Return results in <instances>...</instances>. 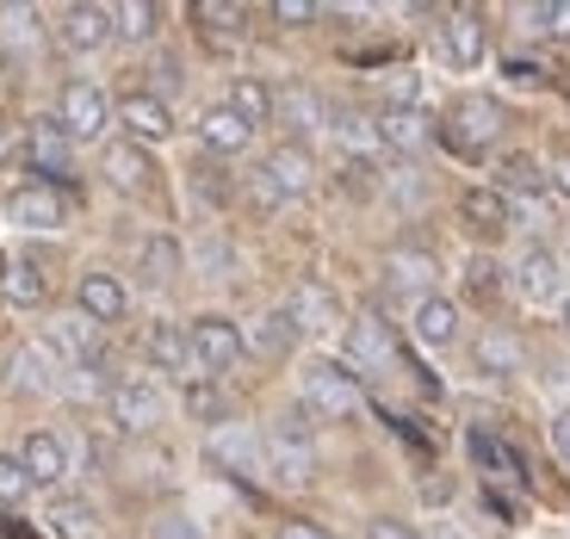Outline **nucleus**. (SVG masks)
Instances as JSON below:
<instances>
[{
  "label": "nucleus",
  "instance_id": "8",
  "mask_svg": "<svg viewBox=\"0 0 570 539\" xmlns=\"http://www.w3.org/2000/svg\"><path fill=\"white\" fill-rule=\"evenodd\" d=\"M514 292L528 304H564V261L552 255V248H528V255L514 261Z\"/></svg>",
  "mask_w": 570,
  "mask_h": 539
},
{
  "label": "nucleus",
  "instance_id": "25",
  "mask_svg": "<svg viewBox=\"0 0 570 539\" xmlns=\"http://www.w3.org/2000/svg\"><path fill=\"white\" fill-rule=\"evenodd\" d=\"M248 137H255V130L229 112V106H212V112L199 118V143L212 156H236V149H248Z\"/></svg>",
  "mask_w": 570,
  "mask_h": 539
},
{
  "label": "nucleus",
  "instance_id": "1",
  "mask_svg": "<svg viewBox=\"0 0 570 539\" xmlns=\"http://www.w3.org/2000/svg\"><path fill=\"white\" fill-rule=\"evenodd\" d=\"M261 465L273 471L279 483H311L316 478V440L298 415H279L267 428V447H261Z\"/></svg>",
  "mask_w": 570,
  "mask_h": 539
},
{
  "label": "nucleus",
  "instance_id": "11",
  "mask_svg": "<svg viewBox=\"0 0 570 539\" xmlns=\"http://www.w3.org/2000/svg\"><path fill=\"white\" fill-rule=\"evenodd\" d=\"M112 118L130 130V143H161L174 130L168 100H156V94H125V100L112 106Z\"/></svg>",
  "mask_w": 570,
  "mask_h": 539
},
{
  "label": "nucleus",
  "instance_id": "7",
  "mask_svg": "<svg viewBox=\"0 0 570 539\" xmlns=\"http://www.w3.org/2000/svg\"><path fill=\"white\" fill-rule=\"evenodd\" d=\"M106 410H112L118 434H149V428L161 422V391L149 379H125V384H112Z\"/></svg>",
  "mask_w": 570,
  "mask_h": 539
},
{
  "label": "nucleus",
  "instance_id": "49",
  "mask_svg": "<svg viewBox=\"0 0 570 539\" xmlns=\"http://www.w3.org/2000/svg\"><path fill=\"white\" fill-rule=\"evenodd\" d=\"M161 539H199V533H193L186 521H161Z\"/></svg>",
  "mask_w": 570,
  "mask_h": 539
},
{
  "label": "nucleus",
  "instance_id": "17",
  "mask_svg": "<svg viewBox=\"0 0 570 539\" xmlns=\"http://www.w3.org/2000/svg\"><path fill=\"white\" fill-rule=\"evenodd\" d=\"M273 118H279V125H292L304 137V130H323L328 125V100L316 94V87L292 81V87H279V94H273Z\"/></svg>",
  "mask_w": 570,
  "mask_h": 539
},
{
  "label": "nucleus",
  "instance_id": "14",
  "mask_svg": "<svg viewBox=\"0 0 570 539\" xmlns=\"http://www.w3.org/2000/svg\"><path fill=\"white\" fill-rule=\"evenodd\" d=\"M484 50H490L484 19H478V13H446V26H441V57L453 62V69H478V62H484Z\"/></svg>",
  "mask_w": 570,
  "mask_h": 539
},
{
  "label": "nucleus",
  "instance_id": "37",
  "mask_svg": "<svg viewBox=\"0 0 570 539\" xmlns=\"http://www.w3.org/2000/svg\"><path fill=\"white\" fill-rule=\"evenodd\" d=\"M112 26H118V38H149V31H156V7L125 0V7H112Z\"/></svg>",
  "mask_w": 570,
  "mask_h": 539
},
{
  "label": "nucleus",
  "instance_id": "38",
  "mask_svg": "<svg viewBox=\"0 0 570 539\" xmlns=\"http://www.w3.org/2000/svg\"><path fill=\"white\" fill-rule=\"evenodd\" d=\"M50 527H57L62 539H87L94 533V509H87V502H57V509H50Z\"/></svg>",
  "mask_w": 570,
  "mask_h": 539
},
{
  "label": "nucleus",
  "instance_id": "18",
  "mask_svg": "<svg viewBox=\"0 0 570 539\" xmlns=\"http://www.w3.org/2000/svg\"><path fill=\"white\" fill-rule=\"evenodd\" d=\"M415 341L422 347H453L459 341V304L441 298V292H428V298H415Z\"/></svg>",
  "mask_w": 570,
  "mask_h": 539
},
{
  "label": "nucleus",
  "instance_id": "21",
  "mask_svg": "<svg viewBox=\"0 0 570 539\" xmlns=\"http://www.w3.org/2000/svg\"><path fill=\"white\" fill-rule=\"evenodd\" d=\"M142 360L161 372H186L193 366V347H186V329L180 323H149L142 329Z\"/></svg>",
  "mask_w": 570,
  "mask_h": 539
},
{
  "label": "nucleus",
  "instance_id": "3",
  "mask_svg": "<svg viewBox=\"0 0 570 539\" xmlns=\"http://www.w3.org/2000/svg\"><path fill=\"white\" fill-rule=\"evenodd\" d=\"M186 347H193L199 379H217V372H229L236 360L248 354L243 329L229 323V316H193V323H186Z\"/></svg>",
  "mask_w": 570,
  "mask_h": 539
},
{
  "label": "nucleus",
  "instance_id": "2",
  "mask_svg": "<svg viewBox=\"0 0 570 539\" xmlns=\"http://www.w3.org/2000/svg\"><path fill=\"white\" fill-rule=\"evenodd\" d=\"M304 410H316L323 422L360 415V379L342 360H311V366H304Z\"/></svg>",
  "mask_w": 570,
  "mask_h": 539
},
{
  "label": "nucleus",
  "instance_id": "9",
  "mask_svg": "<svg viewBox=\"0 0 570 539\" xmlns=\"http://www.w3.org/2000/svg\"><path fill=\"white\" fill-rule=\"evenodd\" d=\"M62 50H75V57H94V50H106V43L118 38L112 26V7H62V26H57Z\"/></svg>",
  "mask_w": 570,
  "mask_h": 539
},
{
  "label": "nucleus",
  "instance_id": "6",
  "mask_svg": "<svg viewBox=\"0 0 570 539\" xmlns=\"http://www.w3.org/2000/svg\"><path fill=\"white\" fill-rule=\"evenodd\" d=\"M75 311H81L94 329H112V323H125V311H130V292L118 285V273H106V267H87L81 280H75Z\"/></svg>",
  "mask_w": 570,
  "mask_h": 539
},
{
  "label": "nucleus",
  "instance_id": "5",
  "mask_svg": "<svg viewBox=\"0 0 570 539\" xmlns=\"http://www.w3.org/2000/svg\"><path fill=\"white\" fill-rule=\"evenodd\" d=\"M57 125L69 130V143H94V137H106V130H112V100H106L94 81H69V87H62Z\"/></svg>",
  "mask_w": 570,
  "mask_h": 539
},
{
  "label": "nucleus",
  "instance_id": "31",
  "mask_svg": "<svg viewBox=\"0 0 570 539\" xmlns=\"http://www.w3.org/2000/svg\"><path fill=\"white\" fill-rule=\"evenodd\" d=\"M212 459H224V465H261V447H255V434L248 428H236V422H224V428H212Z\"/></svg>",
  "mask_w": 570,
  "mask_h": 539
},
{
  "label": "nucleus",
  "instance_id": "36",
  "mask_svg": "<svg viewBox=\"0 0 570 539\" xmlns=\"http://www.w3.org/2000/svg\"><path fill=\"white\" fill-rule=\"evenodd\" d=\"M335 137H342V149L347 156H379V149H385V143H379V125H372V118H335Z\"/></svg>",
  "mask_w": 570,
  "mask_h": 539
},
{
  "label": "nucleus",
  "instance_id": "45",
  "mask_svg": "<svg viewBox=\"0 0 570 539\" xmlns=\"http://www.w3.org/2000/svg\"><path fill=\"white\" fill-rule=\"evenodd\" d=\"M279 539H335V533H328V527H316V521H285Z\"/></svg>",
  "mask_w": 570,
  "mask_h": 539
},
{
  "label": "nucleus",
  "instance_id": "35",
  "mask_svg": "<svg viewBox=\"0 0 570 539\" xmlns=\"http://www.w3.org/2000/svg\"><path fill=\"white\" fill-rule=\"evenodd\" d=\"M7 372H13L19 391H50V360H43V347H19L7 360Z\"/></svg>",
  "mask_w": 570,
  "mask_h": 539
},
{
  "label": "nucleus",
  "instance_id": "10",
  "mask_svg": "<svg viewBox=\"0 0 570 539\" xmlns=\"http://www.w3.org/2000/svg\"><path fill=\"white\" fill-rule=\"evenodd\" d=\"M372 125H379V143H385V149H397V156H415V149H428V143H434V118H428L422 106H385Z\"/></svg>",
  "mask_w": 570,
  "mask_h": 539
},
{
  "label": "nucleus",
  "instance_id": "33",
  "mask_svg": "<svg viewBox=\"0 0 570 539\" xmlns=\"http://www.w3.org/2000/svg\"><path fill=\"white\" fill-rule=\"evenodd\" d=\"M0 292H7V304L31 311V304H43V273L31 267V261H13V267H7V280H0Z\"/></svg>",
  "mask_w": 570,
  "mask_h": 539
},
{
  "label": "nucleus",
  "instance_id": "46",
  "mask_svg": "<svg viewBox=\"0 0 570 539\" xmlns=\"http://www.w3.org/2000/svg\"><path fill=\"white\" fill-rule=\"evenodd\" d=\"M248 186H255V199H261V205H285V193H279V186H273V180H267V174H261V168L248 174Z\"/></svg>",
  "mask_w": 570,
  "mask_h": 539
},
{
  "label": "nucleus",
  "instance_id": "26",
  "mask_svg": "<svg viewBox=\"0 0 570 539\" xmlns=\"http://www.w3.org/2000/svg\"><path fill=\"white\" fill-rule=\"evenodd\" d=\"M106 180L118 186V193H142V186H149V149H142V143H112V149H106Z\"/></svg>",
  "mask_w": 570,
  "mask_h": 539
},
{
  "label": "nucleus",
  "instance_id": "27",
  "mask_svg": "<svg viewBox=\"0 0 570 539\" xmlns=\"http://www.w3.org/2000/svg\"><path fill=\"white\" fill-rule=\"evenodd\" d=\"M285 311H292V323L298 329H328L335 323V292H328V285H316V280H304L298 292H292V304H285Z\"/></svg>",
  "mask_w": 570,
  "mask_h": 539
},
{
  "label": "nucleus",
  "instance_id": "50",
  "mask_svg": "<svg viewBox=\"0 0 570 539\" xmlns=\"http://www.w3.org/2000/svg\"><path fill=\"white\" fill-rule=\"evenodd\" d=\"M564 323H570V298H564Z\"/></svg>",
  "mask_w": 570,
  "mask_h": 539
},
{
  "label": "nucleus",
  "instance_id": "23",
  "mask_svg": "<svg viewBox=\"0 0 570 539\" xmlns=\"http://www.w3.org/2000/svg\"><path fill=\"white\" fill-rule=\"evenodd\" d=\"M298 335H304V329L292 323V311H267V316H255V329H248L243 341L255 347L261 360H285L292 347H298Z\"/></svg>",
  "mask_w": 570,
  "mask_h": 539
},
{
  "label": "nucleus",
  "instance_id": "39",
  "mask_svg": "<svg viewBox=\"0 0 570 539\" xmlns=\"http://www.w3.org/2000/svg\"><path fill=\"white\" fill-rule=\"evenodd\" d=\"M38 483L26 478V465H19V453H0V502H26Z\"/></svg>",
  "mask_w": 570,
  "mask_h": 539
},
{
  "label": "nucleus",
  "instance_id": "43",
  "mask_svg": "<svg viewBox=\"0 0 570 539\" xmlns=\"http://www.w3.org/2000/svg\"><path fill=\"white\" fill-rule=\"evenodd\" d=\"M273 19L279 26H304V19H316V7L311 0H273Z\"/></svg>",
  "mask_w": 570,
  "mask_h": 539
},
{
  "label": "nucleus",
  "instance_id": "41",
  "mask_svg": "<svg viewBox=\"0 0 570 539\" xmlns=\"http://www.w3.org/2000/svg\"><path fill=\"white\" fill-rule=\"evenodd\" d=\"M31 7H7V13H0V26H7V43H31Z\"/></svg>",
  "mask_w": 570,
  "mask_h": 539
},
{
  "label": "nucleus",
  "instance_id": "40",
  "mask_svg": "<svg viewBox=\"0 0 570 539\" xmlns=\"http://www.w3.org/2000/svg\"><path fill=\"white\" fill-rule=\"evenodd\" d=\"M385 94H391V106H422V75H415V69H391L385 75Z\"/></svg>",
  "mask_w": 570,
  "mask_h": 539
},
{
  "label": "nucleus",
  "instance_id": "24",
  "mask_svg": "<svg viewBox=\"0 0 570 539\" xmlns=\"http://www.w3.org/2000/svg\"><path fill=\"white\" fill-rule=\"evenodd\" d=\"M229 112L243 118L248 130H261V125H273V87L267 81H255V75H236V81H229Z\"/></svg>",
  "mask_w": 570,
  "mask_h": 539
},
{
  "label": "nucleus",
  "instance_id": "48",
  "mask_svg": "<svg viewBox=\"0 0 570 539\" xmlns=\"http://www.w3.org/2000/svg\"><path fill=\"white\" fill-rule=\"evenodd\" d=\"M490 273H497L490 261H478V267H471V292H478V298H490V292L502 285V280H490Z\"/></svg>",
  "mask_w": 570,
  "mask_h": 539
},
{
  "label": "nucleus",
  "instance_id": "4",
  "mask_svg": "<svg viewBox=\"0 0 570 539\" xmlns=\"http://www.w3.org/2000/svg\"><path fill=\"white\" fill-rule=\"evenodd\" d=\"M502 125H509V118H502V106L490 100V94H465V100L446 112V143H453L459 156H484L490 143L502 137Z\"/></svg>",
  "mask_w": 570,
  "mask_h": 539
},
{
  "label": "nucleus",
  "instance_id": "42",
  "mask_svg": "<svg viewBox=\"0 0 570 539\" xmlns=\"http://www.w3.org/2000/svg\"><path fill=\"white\" fill-rule=\"evenodd\" d=\"M366 539H415V527L397 514H379V521H366Z\"/></svg>",
  "mask_w": 570,
  "mask_h": 539
},
{
  "label": "nucleus",
  "instance_id": "22",
  "mask_svg": "<svg viewBox=\"0 0 570 539\" xmlns=\"http://www.w3.org/2000/svg\"><path fill=\"white\" fill-rule=\"evenodd\" d=\"M50 347H57V354H69L75 366H100V329L87 323L81 311L62 316V323H50Z\"/></svg>",
  "mask_w": 570,
  "mask_h": 539
},
{
  "label": "nucleus",
  "instance_id": "34",
  "mask_svg": "<svg viewBox=\"0 0 570 539\" xmlns=\"http://www.w3.org/2000/svg\"><path fill=\"white\" fill-rule=\"evenodd\" d=\"M186 410H193V422H212V428H224V422H229V398L217 391L212 379L186 384Z\"/></svg>",
  "mask_w": 570,
  "mask_h": 539
},
{
  "label": "nucleus",
  "instance_id": "29",
  "mask_svg": "<svg viewBox=\"0 0 570 539\" xmlns=\"http://www.w3.org/2000/svg\"><path fill=\"white\" fill-rule=\"evenodd\" d=\"M385 267H391V280H397V285H415L422 298H428V285L441 280V261L428 255V248H391Z\"/></svg>",
  "mask_w": 570,
  "mask_h": 539
},
{
  "label": "nucleus",
  "instance_id": "13",
  "mask_svg": "<svg viewBox=\"0 0 570 539\" xmlns=\"http://www.w3.org/2000/svg\"><path fill=\"white\" fill-rule=\"evenodd\" d=\"M7 217H13L19 229H57L62 217H69V205H62L57 186L43 180V186H19L13 199H7Z\"/></svg>",
  "mask_w": 570,
  "mask_h": 539
},
{
  "label": "nucleus",
  "instance_id": "20",
  "mask_svg": "<svg viewBox=\"0 0 570 539\" xmlns=\"http://www.w3.org/2000/svg\"><path fill=\"white\" fill-rule=\"evenodd\" d=\"M471 354H478L484 379H509V372H521V335L514 329H484V335L471 341Z\"/></svg>",
  "mask_w": 570,
  "mask_h": 539
},
{
  "label": "nucleus",
  "instance_id": "44",
  "mask_svg": "<svg viewBox=\"0 0 570 539\" xmlns=\"http://www.w3.org/2000/svg\"><path fill=\"white\" fill-rule=\"evenodd\" d=\"M552 453L570 465V410H558V415H552Z\"/></svg>",
  "mask_w": 570,
  "mask_h": 539
},
{
  "label": "nucleus",
  "instance_id": "12",
  "mask_svg": "<svg viewBox=\"0 0 570 539\" xmlns=\"http://www.w3.org/2000/svg\"><path fill=\"white\" fill-rule=\"evenodd\" d=\"M19 465H26L31 483H43V490H57L62 478H69V447H62L50 428H38V434H26V447H19Z\"/></svg>",
  "mask_w": 570,
  "mask_h": 539
},
{
  "label": "nucleus",
  "instance_id": "32",
  "mask_svg": "<svg viewBox=\"0 0 570 539\" xmlns=\"http://www.w3.org/2000/svg\"><path fill=\"white\" fill-rule=\"evenodd\" d=\"M174 273H180V242H174V236H149V242H142V280L168 285Z\"/></svg>",
  "mask_w": 570,
  "mask_h": 539
},
{
  "label": "nucleus",
  "instance_id": "15",
  "mask_svg": "<svg viewBox=\"0 0 570 539\" xmlns=\"http://www.w3.org/2000/svg\"><path fill=\"white\" fill-rule=\"evenodd\" d=\"M391 360H397V341H391V329L379 323V316H360V323L347 329V372H354V366L385 372Z\"/></svg>",
  "mask_w": 570,
  "mask_h": 539
},
{
  "label": "nucleus",
  "instance_id": "28",
  "mask_svg": "<svg viewBox=\"0 0 570 539\" xmlns=\"http://www.w3.org/2000/svg\"><path fill=\"white\" fill-rule=\"evenodd\" d=\"M459 217H465L471 229H484V236H497V229L509 224V199H502L497 186H471L465 199H459Z\"/></svg>",
  "mask_w": 570,
  "mask_h": 539
},
{
  "label": "nucleus",
  "instance_id": "19",
  "mask_svg": "<svg viewBox=\"0 0 570 539\" xmlns=\"http://www.w3.org/2000/svg\"><path fill=\"white\" fill-rule=\"evenodd\" d=\"M26 156H31V168L50 174V180H57V174H69V130H62L57 118H38V125H31V137H26Z\"/></svg>",
  "mask_w": 570,
  "mask_h": 539
},
{
  "label": "nucleus",
  "instance_id": "30",
  "mask_svg": "<svg viewBox=\"0 0 570 539\" xmlns=\"http://www.w3.org/2000/svg\"><path fill=\"white\" fill-rule=\"evenodd\" d=\"M502 180H497V193H502V199H509V193H514V199H533V193H540V186H546V168H540V161H533V156H502Z\"/></svg>",
  "mask_w": 570,
  "mask_h": 539
},
{
  "label": "nucleus",
  "instance_id": "16",
  "mask_svg": "<svg viewBox=\"0 0 570 539\" xmlns=\"http://www.w3.org/2000/svg\"><path fill=\"white\" fill-rule=\"evenodd\" d=\"M261 174L279 186L285 199H298V193H311V186H316V161H311V149H304V143H279V149L261 161Z\"/></svg>",
  "mask_w": 570,
  "mask_h": 539
},
{
  "label": "nucleus",
  "instance_id": "47",
  "mask_svg": "<svg viewBox=\"0 0 570 539\" xmlns=\"http://www.w3.org/2000/svg\"><path fill=\"white\" fill-rule=\"evenodd\" d=\"M546 180H552V193H558V199H570V156H558L552 168H546Z\"/></svg>",
  "mask_w": 570,
  "mask_h": 539
}]
</instances>
